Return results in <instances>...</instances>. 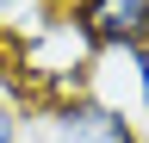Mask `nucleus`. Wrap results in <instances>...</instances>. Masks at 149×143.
I'll return each mask as SVG.
<instances>
[{"mask_svg":"<svg viewBox=\"0 0 149 143\" xmlns=\"http://www.w3.org/2000/svg\"><path fill=\"white\" fill-rule=\"evenodd\" d=\"M31 93L19 87H0V143H31Z\"/></svg>","mask_w":149,"mask_h":143,"instance_id":"7ed1b4c3","label":"nucleus"},{"mask_svg":"<svg viewBox=\"0 0 149 143\" xmlns=\"http://www.w3.org/2000/svg\"><path fill=\"white\" fill-rule=\"evenodd\" d=\"M19 6L31 13V6H44V0H0V44H6V25H13V13H19Z\"/></svg>","mask_w":149,"mask_h":143,"instance_id":"39448f33","label":"nucleus"},{"mask_svg":"<svg viewBox=\"0 0 149 143\" xmlns=\"http://www.w3.org/2000/svg\"><path fill=\"white\" fill-rule=\"evenodd\" d=\"M44 6H50V13H68V6H81V0H44Z\"/></svg>","mask_w":149,"mask_h":143,"instance_id":"0eeeda50","label":"nucleus"},{"mask_svg":"<svg viewBox=\"0 0 149 143\" xmlns=\"http://www.w3.org/2000/svg\"><path fill=\"white\" fill-rule=\"evenodd\" d=\"M112 56L130 62V81H137V112L149 118V44H137V50H112Z\"/></svg>","mask_w":149,"mask_h":143,"instance_id":"20e7f679","label":"nucleus"},{"mask_svg":"<svg viewBox=\"0 0 149 143\" xmlns=\"http://www.w3.org/2000/svg\"><path fill=\"white\" fill-rule=\"evenodd\" d=\"M0 87H19V68H13V50L0 44Z\"/></svg>","mask_w":149,"mask_h":143,"instance_id":"423d86ee","label":"nucleus"},{"mask_svg":"<svg viewBox=\"0 0 149 143\" xmlns=\"http://www.w3.org/2000/svg\"><path fill=\"white\" fill-rule=\"evenodd\" d=\"M68 19L87 31L93 50H137L149 44V0H81Z\"/></svg>","mask_w":149,"mask_h":143,"instance_id":"f03ea898","label":"nucleus"},{"mask_svg":"<svg viewBox=\"0 0 149 143\" xmlns=\"http://www.w3.org/2000/svg\"><path fill=\"white\" fill-rule=\"evenodd\" d=\"M31 137L37 143H143L137 118H124L118 106H106L93 87L62 93V100H44L31 112Z\"/></svg>","mask_w":149,"mask_h":143,"instance_id":"f257e3e1","label":"nucleus"}]
</instances>
